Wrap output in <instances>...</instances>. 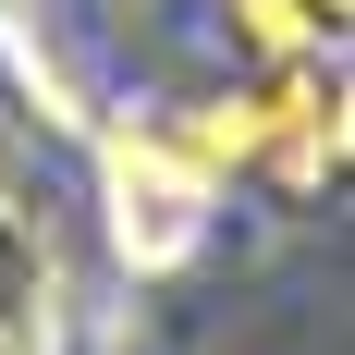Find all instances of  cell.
I'll use <instances>...</instances> for the list:
<instances>
[{
	"label": "cell",
	"instance_id": "1",
	"mask_svg": "<svg viewBox=\"0 0 355 355\" xmlns=\"http://www.w3.org/2000/svg\"><path fill=\"white\" fill-rule=\"evenodd\" d=\"M209 196L220 184L184 159L172 123H135V135H110V233H123V257L135 270H172V257H196V233H209Z\"/></svg>",
	"mask_w": 355,
	"mask_h": 355
},
{
	"label": "cell",
	"instance_id": "2",
	"mask_svg": "<svg viewBox=\"0 0 355 355\" xmlns=\"http://www.w3.org/2000/svg\"><path fill=\"white\" fill-rule=\"evenodd\" d=\"M245 159H270L282 184H319L331 159H343V86H331L306 49H294V62L245 98Z\"/></svg>",
	"mask_w": 355,
	"mask_h": 355
},
{
	"label": "cell",
	"instance_id": "3",
	"mask_svg": "<svg viewBox=\"0 0 355 355\" xmlns=\"http://www.w3.org/2000/svg\"><path fill=\"white\" fill-rule=\"evenodd\" d=\"M245 37L270 62H294V49H319V12H306V0H245Z\"/></svg>",
	"mask_w": 355,
	"mask_h": 355
},
{
	"label": "cell",
	"instance_id": "4",
	"mask_svg": "<svg viewBox=\"0 0 355 355\" xmlns=\"http://www.w3.org/2000/svg\"><path fill=\"white\" fill-rule=\"evenodd\" d=\"M306 12H319V25H343V0H306Z\"/></svg>",
	"mask_w": 355,
	"mask_h": 355
}]
</instances>
